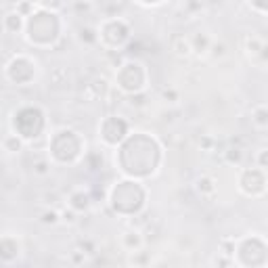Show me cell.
<instances>
[{"instance_id": "d6986e66", "label": "cell", "mask_w": 268, "mask_h": 268, "mask_svg": "<svg viewBox=\"0 0 268 268\" xmlns=\"http://www.w3.org/2000/svg\"><path fill=\"white\" fill-rule=\"evenodd\" d=\"M231 260H233V258L220 254V256H218L216 260H214V266H216V268H231Z\"/></svg>"}, {"instance_id": "7402d4cb", "label": "cell", "mask_w": 268, "mask_h": 268, "mask_svg": "<svg viewBox=\"0 0 268 268\" xmlns=\"http://www.w3.org/2000/svg\"><path fill=\"white\" fill-rule=\"evenodd\" d=\"M258 164H260L262 168H268V151H262L260 155H258Z\"/></svg>"}, {"instance_id": "6da1fadb", "label": "cell", "mask_w": 268, "mask_h": 268, "mask_svg": "<svg viewBox=\"0 0 268 268\" xmlns=\"http://www.w3.org/2000/svg\"><path fill=\"white\" fill-rule=\"evenodd\" d=\"M170 51L176 55V57H191L193 55V44H191V38L184 36V34H172L170 38Z\"/></svg>"}, {"instance_id": "ac0fdd59", "label": "cell", "mask_w": 268, "mask_h": 268, "mask_svg": "<svg viewBox=\"0 0 268 268\" xmlns=\"http://www.w3.org/2000/svg\"><path fill=\"white\" fill-rule=\"evenodd\" d=\"M162 98L166 103H176L178 101V92L174 90V88H164L162 90Z\"/></svg>"}, {"instance_id": "30bf717a", "label": "cell", "mask_w": 268, "mask_h": 268, "mask_svg": "<svg viewBox=\"0 0 268 268\" xmlns=\"http://www.w3.org/2000/svg\"><path fill=\"white\" fill-rule=\"evenodd\" d=\"M254 124L260 126V128H268V105H262V107H256L254 109Z\"/></svg>"}, {"instance_id": "9a60e30c", "label": "cell", "mask_w": 268, "mask_h": 268, "mask_svg": "<svg viewBox=\"0 0 268 268\" xmlns=\"http://www.w3.org/2000/svg\"><path fill=\"white\" fill-rule=\"evenodd\" d=\"M80 40L82 42H88V44H92L98 40V36L92 27H80Z\"/></svg>"}, {"instance_id": "ba28073f", "label": "cell", "mask_w": 268, "mask_h": 268, "mask_svg": "<svg viewBox=\"0 0 268 268\" xmlns=\"http://www.w3.org/2000/svg\"><path fill=\"white\" fill-rule=\"evenodd\" d=\"M69 80V72H67V67L63 65H57L51 69V82L57 84V86H61V84H67Z\"/></svg>"}, {"instance_id": "ffe728a7", "label": "cell", "mask_w": 268, "mask_h": 268, "mask_svg": "<svg viewBox=\"0 0 268 268\" xmlns=\"http://www.w3.org/2000/svg\"><path fill=\"white\" fill-rule=\"evenodd\" d=\"M130 105L132 107H145L147 105V94H132L130 96Z\"/></svg>"}, {"instance_id": "8fae6325", "label": "cell", "mask_w": 268, "mask_h": 268, "mask_svg": "<svg viewBox=\"0 0 268 268\" xmlns=\"http://www.w3.org/2000/svg\"><path fill=\"white\" fill-rule=\"evenodd\" d=\"M40 220L44 222V224H57V222H61V212H57V210H44L42 212V216H40Z\"/></svg>"}, {"instance_id": "5bb4252c", "label": "cell", "mask_w": 268, "mask_h": 268, "mask_svg": "<svg viewBox=\"0 0 268 268\" xmlns=\"http://www.w3.org/2000/svg\"><path fill=\"white\" fill-rule=\"evenodd\" d=\"M224 153H226V160L231 162V164H239L241 162V155H243V149L241 147H228Z\"/></svg>"}, {"instance_id": "7a4b0ae2", "label": "cell", "mask_w": 268, "mask_h": 268, "mask_svg": "<svg viewBox=\"0 0 268 268\" xmlns=\"http://www.w3.org/2000/svg\"><path fill=\"white\" fill-rule=\"evenodd\" d=\"M122 247L126 252H141L143 245H145V237L141 235V231H126L122 233Z\"/></svg>"}, {"instance_id": "7c38bea8", "label": "cell", "mask_w": 268, "mask_h": 268, "mask_svg": "<svg viewBox=\"0 0 268 268\" xmlns=\"http://www.w3.org/2000/svg\"><path fill=\"white\" fill-rule=\"evenodd\" d=\"M21 147H23L21 138H17V136H6L4 138V149L8 153H19L21 151Z\"/></svg>"}, {"instance_id": "5b68a950", "label": "cell", "mask_w": 268, "mask_h": 268, "mask_svg": "<svg viewBox=\"0 0 268 268\" xmlns=\"http://www.w3.org/2000/svg\"><path fill=\"white\" fill-rule=\"evenodd\" d=\"M212 38L207 36L205 32H197L193 38H191V44H193V53L197 55H207L210 53V48H212Z\"/></svg>"}, {"instance_id": "603a6c76", "label": "cell", "mask_w": 268, "mask_h": 268, "mask_svg": "<svg viewBox=\"0 0 268 268\" xmlns=\"http://www.w3.org/2000/svg\"><path fill=\"white\" fill-rule=\"evenodd\" d=\"M74 8H76V11H84V13H86V11H90V8H92V4H90V2H84V4H82V2H76Z\"/></svg>"}, {"instance_id": "cb8c5ba5", "label": "cell", "mask_w": 268, "mask_h": 268, "mask_svg": "<svg viewBox=\"0 0 268 268\" xmlns=\"http://www.w3.org/2000/svg\"><path fill=\"white\" fill-rule=\"evenodd\" d=\"M260 61H268V42H264V46H262V53H260Z\"/></svg>"}, {"instance_id": "3957f363", "label": "cell", "mask_w": 268, "mask_h": 268, "mask_svg": "<svg viewBox=\"0 0 268 268\" xmlns=\"http://www.w3.org/2000/svg\"><path fill=\"white\" fill-rule=\"evenodd\" d=\"M90 205H92V197L84 191H76V193L69 195V207L76 212H88Z\"/></svg>"}, {"instance_id": "e0dca14e", "label": "cell", "mask_w": 268, "mask_h": 268, "mask_svg": "<svg viewBox=\"0 0 268 268\" xmlns=\"http://www.w3.org/2000/svg\"><path fill=\"white\" fill-rule=\"evenodd\" d=\"M61 222H65V224H76L78 222V214H76V210H63L61 212Z\"/></svg>"}, {"instance_id": "2e32d148", "label": "cell", "mask_w": 268, "mask_h": 268, "mask_svg": "<svg viewBox=\"0 0 268 268\" xmlns=\"http://www.w3.org/2000/svg\"><path fill=\"white\" fill-rule=\"evenodd\" d=\"M210 55H212L214 59H224V57H226V44H224V42H212Z\"/></svg>"}, {"instance_id": "4fadbf2b", "label": "cell", "mask_w": 268, "mask_h": 268, "mask_svg": "<svg viewBox=\"0 0 268 268\" xmlns=\"http://www.w3.org/2000/svg\"><path fill=\"white\" fill-rule=\"evenodd\" d=\"M32 170H34V174H38V176H46L48 172H51V164H48L46 157H40L38 162H34Z\"/></svg>"}, {"instance_id": "9c48e42d", "label": "cell", "mask_w": 268, "mask_h": 268, "mask_svg": "<svg viewBox=\"0 0 268 268\" xmlns=\"http://www.w3.org/2000/svg\"><path fill=\"white\" fill-rule=\"evenodd\" d=\"M21 17H23V15H21V13H17V11H15V13H8V15L4 17V27L8 29V32L17 34L19 29H21V23H23V21H21Z\"/></svg>"}, {"instance_id": "8992f818", "label": "cell", "mask_w": 268, "mask_h": 268, "mask_svg": "<svg viewBox=\"0 0 268 268\" xmlns=\"http://www.w3.org/2000/svg\"><path fill=\"white\" fill-rule=\"evenodd\" d=\"M262 46H264V40L260 36L252 34V36L245 38V51H247V55H250V57H260Z\"/></svg>"}, {"instance_id": "44dd1931", "label": "cell", "mask_w": 268, "mask_h": 268, "mask_svg": "<svg viewBox=\"0 0 268 268\" xmlns=\"http://www.w3.org/2000/svg\"><path fill=\"white\" fill-rule=\"evenodd\" d=\"M145 258H147V256H143L141 252H134V254H132V264H134L136 268H138V266H145V264H147Z\"/></svg>"}, {"instance_id": "277c9868", "label": "cell", "mask_w": 268, "mask_h": 268, "mask_svg": "<svg viewBox=\"0 0 268 268\" xmlns=\"http://www.w3.org/2000/svg\"><path fill=\"white\" fill-rule=\"evenodd\" d=\"M86 90L90 92V94H88V98H90V101H103V98L107 96L109 84H107L105 78H96V80H92L90 84L86 86Z\"/></svg>"}, {"instance_id": "52a82bcc", "label": "cell", "mask_w": 268, "mask_h": 268, "mask_svg": "<svg viewBox=\"0 0 268 268\" xmlns=\"http://www.w3.org/2000/svg\"><path fill=\"white\" fill-rule=\"evenodd\" d=\"M195 186H197V191H199V195H203V197L216 193V182H214L212 176H199V178H197V182H195Z\"/></svg>"}]
</instances>
